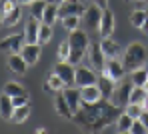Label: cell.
<instances>
[{
	"label": "cell",
	"instance_id": "cell-1",
	"mask_svg": "<svg viewBox=\"0 0 148 134\" xmlns=\"http://www.w3.org/2000/svg\"><path fill=\"white\" fill-rule=\"evenodd\" d=\"M68 42H70V46H72L68 62H70V64H74V66H78V64H80V62L86 58V50H88V46H90L88 34H86L84 30L76 28V30H72V32H70Z\"/></svg>",
	"mask_w": 148,
	"mask_h": 134
},
{
	"label": "cell",
	"instance_id": "cell-2",
	"mask_svg": "<svg viewBox=\"0 0 148 134\" xmlns=\"http://www.w3.org/2000/svg\"><path fill=\"white\" fill-rule=\"evenodd\" d=\"M144 60H146V48L140 42H132L126 46V50L122 54V62L128 72L136 70L138 66H144Z\"/></svg>",
	"mask_w": 148,
	"mask_h": 134
},
{
	"label": "cell",
	"instance_id": "cell-3",
	"mask_svg": "<svg viewBox=\"0 0 148 134\" xmlns=\"http://www.w3.org/2000/svg\"><path fill=\"white\" fill-rule=\"evenodd\" d=\"M86 58H88V64L96 70V72H102L106 68V54L102 52V46L100 42H90L88 50H86Z\"/></svg>",
	"mask_w": 148,
	"mask_h": 134
},
{
	"label": "cell",
	"instance_id": "cell-4",
	"mask_svg": "<svg viewBox=\"0 0 148 134\" xmlns=\"http://www.w3.org/2000/svg\"><path fill=\"white\" fill-rule=\"evenodd\" d=\"M132 88H134L132 80H120V84L114 88V92H112V96H110V102L116 104V106H126V104L130 102Z\"/></svg>",
	"mask_w": 148,
	"mask_h": 134
},
{
	"label": "cell",
	"instance_id": "cell-5",
	"mask_svg": "<svg viewBox=\"0 0 148 134\" xmlns=\"http://www.w3.org/2000/svg\"><path fill=\"white\" fill-rule=\"evenodd\" d=\"M90 84H98V72L92 66H78L76 74H74V86L84 88Z\"/></svg>",
	"mask_w": 148,
	"mask_h": 134
},
{
	"label": "cell",
	"instance_id": "cell-6",
	"mask_svg": "<svg viewBox=\"0 0 148 134\" xmlns=\"http://www.w3.org/2000/svg\"><path fill=\"white\" fill-rule=\"evenodd\" d=\"M100 74H104V76H108V78H112V80L120 82V80H124L126 66H124V62H120L118 58H108V60H106V68H104Z\"/></svg>",
	"mask_w": 148,
	"mask_h": 134
},
{
	"label": "cell",
	"instance_id": "cell-7",
	"mask_svg": "<svg viewBox=\"0 0 148 134\" xmlns=\"http://www.w3.org/2000/svg\"><path fill=\"white\" fill-rule=\"evenodd\" d=\"M86 2L84 0H64L58 4V10H60V18L62 16H68V14H76V16H84L86 12Z\"/></svg>",
	"mask_w": 148,
	"mask_h": 134
},
{
	"label": "cell",
	"instance_id": "cell-8",
	"mask_svg": "<svg viewBox=\"0 0 148 134\" xmlns=\"http://www.w3.org/2000/svg\"><path fill=\"white\" fill-rule=\"evenodd\" d=\"M26 36L24 34H12V36H6V38H2L0 40V52H20L22 50V46H24L26 42Z\"/></svg>",
	"mask_w": 148,
	"mask_h": 134
},
{
	"label": "cell",
	"instance_id": "cell-9",
	"mask_svg": "<svg viewBox=\"0 0 148 134\" xmlns=\"http://www.w3.org/2000/svg\"><path fill=\"white\" fill-rule=\"evenodd\" d=\"M6 66L10 68V72L18 74V76H24L28 72V62L24 60V56L20 52H10L6 58Z\"/></svg>",
	"mask_w": 148,
	"mask_h": 134
},
{
	"label": "cell",
	"instance_id": "cell-10",
	"mask_svg": "<svg viewBox=\"0 0 148 134\" xmlns=\"http://www.w3.org/2000/svg\"><path fill=\"white\" fill-rule=\"evenodd\" d=\"M102 12H104V8H100L98 4L90 2V4L86 6V12H84V24L90 28V30H92V28L98 30L100 20H102Z\"/></svg>",
	"mask_w": 148,
	"mask_h": 134
},
{
	"label": "cell",
	"instance_id": "cell-11",
	"mask_svg": "<svg viewBox=\"0 0 148 134\" xmlns=\"http://www.w3.org/2000/svg\"><path fill=\"white\" fill-rule=\"evenodd\" d=\"M54 110L58 112V116H62L66 120H74V112L68 104V100H66V96L62 94V90H58L56 96H54Z\"/></svg>",
	"mask_w": 148,
	"mask_h": 134
},
{
	"label": "cell",
	"instance_id": "cell-12",
	"mask_svg": "<svg viewBox=\"0 0 148 134\" xmlns=\"http://www.w3.org/2000/svg\"><path fill=\"white\" fill-rule=\"evenodd\" d=\"M54 72L62 78L64 86H74V74H76L74 64H70V62H58L54 66Z\"/></svg>",
	"mask_w": 148,
	"mask_h": 134
},
{
	"label": "cell",
	"instance_id": "cell-13",
	"mask_svg": "<svg viewBox=\"0 0 148 134\" xmlns=\"http://www.w3.org/2000/svg\"><path fill=\"white\" fill-rule=\"evenodd\" d=\"M98 32H100V38H110V36H112V32H114V12H112V10L104 8Z\"/></svg>",
	"mask_w": 148,
	"mask_h": 134
},
{
	"label": "cell",
	"instance_id": "cell-14",
	"mask_svg": "<svg viewBox=\"0 0 148 134\" xmlns=\"http://www.w3.org/2000/svg\"><path fill=\"white\" fill-rule=\"evenodd\" d=\"M62 94L66 96L68 104L72 108V112H78L82 106V94H80V88H74V86H64L62 88Z\"/></svg>",
	"mask_w": 148,
	"mask_h": 134
},
{
	"label": "cell",
	"instance_id": "cell-15",
	"mask_svg": "<svg viewBox=\"0 0 148 134\" xmlns=\"http://www.w3.org/2000/svg\"><path fill=\"white\" fill-rule=\"evenodd\" d=\"M20 54L24 56L28 66H32V64H36L38 58H40V44H38V42H26L24 46H22V50H20Z\"/></svg>",
	"mask_w": 148,
	"mask_h": 134
},
{
	"label": "cell",
	"instance_id": "cell-16",
	"mask_svg": "<svg viewBox=\"0 0 148 134\" xmlns=\"http://www.w3.org/2000/svg\"><path fill=\"white\" fill-rule=\"evenodd\" d=\"M100 46H102V52L106 54V58H118V56H122V46L116 40H112V38H102Z\"/></svg>",
	"mask_w": 148,
	"mask_h": 134
},
{
	"label": "cell",
	"instance_id": "cell-17",
	"mask_svg": "<svg viewBox=\"0 0 148 134\" xmlns=\"http://www.w3.org/2000/svg\"><path fill=\"white\" fill-rule=\"evenodd\" d=\"M80 94H82V102H100L104 98L98 84H90V86L80 88Z\"/></svg>",
	"mask_w": 148,
	"mask_h": 134
},
{
	"label": "cell",
	"instance_id": "cell-18",
	"mask_svg": "<svg viewBox=\"0 0 148 134\" xmlns=\"http://www.w3.org/2000/svg\"><path fill=\"white\" fill-rule=\"evenodd\" d=\"M14 104H12V98L6 94V92H2L0 94V118L2 120H6V122H10L12 120V114H14Z\"/></svg>",
	"mask_w": 148,
	"mask_h": 134
},
{
	"label": "cell",
	"instance_id": "cell-19",
	"mask_svg": "<svg viewBox=\"0 0 148 134\" xmlns=\"http://www.w3.org/2000/svg\"><path fill=\"white\" fill-rule=\"evenodd\" d=\"M58 18H60L58 2H48L46 8H44V14H42V22H46V24H54Z\"/></svg>",
	"mask_w": 148,
	"mask_h": 134
},
{
	"label": "cell",
	"instance_id": "cell-20",
	"mask_svg": "<svg viewBox=\"0 0 148 134\" xmlns=\"http://www.w3.org/2000/svg\"><path fill=\"white\" fill-rule=\"evenodd\" d=\"M40 20L32 18L26 22V30H24V36H26V42H38V30H40Z\"/></svg>",
	"mask_w": 148,
	"mask_h": 134
},
{
	"label": "cell",
	"instance_id": "cell-21",
	"mask_svg": "<svg viewBox=\"0 0 148 134\" xmlns=\"http://www.w3.org/2000/svg\"><path fill=\"white\" fill-rule=\"evenodd\" d=\"M98 86H100V90H102V96L110 100V96H112V92H114V88H116V80H112V78L100 74L98 76Z\"/></svg>",
	"mask_w": 148,
	"mask_h": 134
},
{
	"label": "cell",
	"instance_id": "cell-22",
	"mask_svg": "<svg viewBox=\"0 0 148 134\" xmlns=\"http://www.w3.org/2000/svg\"><path fill=\"white\" fill-rule=\"evenodd\" d=\"M28 116H30V104L16 106V108H14V114H12V120H10V122H14V124H22V122L28 120Z\"/></svg>",
	"mask_w": 148,
	"mask_h": 134
},
{
	"label": "cell",
	"instance_id": "cell-23",
	"mask_svg": "<svg viewBox=\"0 0 148 134\" xmlns=\"http://www.w3.org/2000/svg\"><path fill=\"white\" fill-rule=\"evenodd\" d=\"M130 80H132L134 86H144V82L148 80V68L138 66L136 70H132V72H130Z\"/></svg>",
	"mask_w": 148,
	"mask_h": 134
},
{
	"label": "cell",
	"instance_id": "cell-24",
	"mask_svg": "<svg viewBox=\"0 0 148 134\" xmlns=\"http://www.w3.org/2000/svg\"><path fill=\"white\" fill-rule=\"evenodd\" d=\"M46 4H48L46 0H34V2H30V4H28V6H30V8H28V10H30V16L42 22V14H44Z\"/></svg>",
	"mask_w": 148,
	"mask_h": 134
},
{
	"label": "cell",
	"instance_id": "cell-25",
	"mask_svg": "<svg viewBox=\"0 0 148 134\" xmlns=\"http://www.w3.org/2000/svg\"><path fill=\"white\" fill-rule=\"evenodd\" d=\"M2 92H6V94H8V96L12 98V96H18V94H26L28 90H26V88L22 86V84H20V82L10 80V82H6V84H4Z\"/></svg>",
	"mask_w": 148,
	"mask_h": 134
},
{
	"label": "cell",
	"instance_id": "cell-26",
	"mask_svg": "<svg viewBox=\"0 0 148 134\" xmlns=\"http://www.w3.org/2000/svg\"><path fill=\"white\" fill-rule=\"evenodd\" d=\"M132 122H134V118H132V116H128L126 112H122V114L116 118V130H118V132H130Z\"/></svg>",
	"mask_w": 148,
	"mask_h": 134
},
{
	"label": "cell",
	"instance_id": "cell-27",
	"mask_svg": "<svg viewBox=\"0 0 148 134\" xmlns=\"http://www.w3.org/2000/svg\"><path fill=\"white\" fill-rule=\"evenodd\" d=\"M20 18H22V8L16 6L14 10H10L8 14H4V24L6 26H16L20 22Z\"/></svg>",
	"mask_w": 148,
	"mask_h": 134
},
{
	"label": "cell",
	"instance_id": "cell-28",
	"mask_svg": "<svg viewBox=\"0 0 148 134\" xmlns=\"http://www.w3.org/2000/svg\"><path fill=\"white\" fill-rule=\"evenodd\" d=\"M52 24H46V22H42L40 24V30H38V44H48L50 40H52Z\"/></svg>",
	"mask_w": 148,
	"mask_h": 134
},
{
	"label": "cell",
	"instance_id": "cell-29",
	"mask_svg": "<svg viewBox=\"0 0 148 134\" xmlns=\"http://www.w3.org/2000/svg\"><path fill=\"white\" fill-rule=\"evenodd\" d=\"M148 92L144 86H134L132 88V94H130V102H134V104H144V100H146Z\"/></svg>",
	"mask_w": 148,
	"mask_h": 134
},
{
	"label": "cell",
	"instance_id": "cell-30",
	"mask_svg": "<svg viewBox=\"0 0 148 134\" xmlns=\"http://www.w3.org/2000/svg\"><path fill=\"white\" fill-rule=\"evenodd\" d=\"M146 18H148V14L142 10V8H140V10H134V12L130 14V24H132L134 28H142Z\"/></svg>",
	"mask_w": 148,
	"mask_h": 134
},
{
	"label": "cell",
	"instance_id": "cell-31",
	"mask_svg": "<svg viewBox=\"0 0 148 134\" xmlns=\"http://www.w3.org/2000/svg\"><path fill=\"white\" fill-rule=\"evenodd\" d=\"M60 20H62V26L66 28L68 32H72V30H76V28L80 26V16H76V14H68V16H62Z\"/></svg>",
	"mask_w": 148,
	"mask_h": 134
},
{
	"label": "cell",
	"instance_id": "cell-32",
	"mask_svg": "<svg viewBox=\"0 0 148 134\" xmlns=\"http://www.w3.org/2000/svg\"><path fill=\"white\" fill-rule=\"evenodd\" d=\"M70 50H72V46H70V42L68 40H64L60 46H58V62H68V58H70Z\"/></svg>",
	"mask_w": 148,
	"mask_h": 134
},
{
	"label": "cell",
	"instance_id": "cell-33",
	"mask_svg": "<svg viewBox=\"0 0 148 134\" xmlns=\"http://www.w3.org/2000/svg\"><path fill=\"white\" fill-rule=\"evenodd\" d=\"M124 112H126L128 116H132V118L136 120V118H140V114L144 112V106H142V104H134V102H128V104L124 106Z\"/></svg>",
	"mask_w": 148,
	"mask_h": 134
},
{
	"label": "cell",
	"instance_id": "cell-34",
	"mask_svg": "<svg viewBox=\"0 0 148 134\" xmlns=\"http://www.w3.org/2000/svg\"><path fill=\"white\" fill-rule=\"evenodd\" d=\"M50 84V88H52V92H58V90H62L64 88V82H62V78L56 74V72H52L48 76V80H46Z\"/></svg>",
	"mask_w": 148,
	"mask_h": 134
},
{
	"label": "cell",
	"instance_id": "cell-35",
	"mask_svg": "<svg viewBox=\"0 0 148 134\" xmlns=\"http://www.w3.org/2000/svg\"><path fill=\"white\" fill-rule=\"evenodd\" d=\"M130 132H132V134H144V132H148V128L144 126V124H142V122H140V120H138V118H136V120L132 122V128H130Z\"/></svg>",
	"mask_w": 148,
	"mask_h": 134
},
{
	"label": "cell",
	"instance_id": "cell-36",
	"mask_svg": "<svg viewBox=\"0 0 148 134\" xmlns=\"http://www.w3.org/2000/svg\"><path fill=\"white\" fill-rule=\"evenodd\" d=\"M28 100H30V94H28V92H26V94H18V96H12V104H14V106L28 104Z\"/></svg>",
	"mask_w": 148,
	"mask_h": 134
},
{
	"label": "cell",
	"instance_id": "cell-37",
	"mask_svg": "<svg viewBox=\"0 0 148 134\" xmlns=\"http://www.w3.org/2000/svg\"><path fill=\"white\" fill-rule=\"evenodd\" d=\"M16 6H18V4H16L14 0H4V2H2V12H4V14H8V12H10V10H14Z\"/></svg>",
	"mask_w": 148,
	"mask_h": 134
},
{
	"label": "cell",
	"instance_id": "cell-38",
	"mask_svg": "<svg viewBox=\"0 0 148 134\" xmlns=\"http://www.w3.org/2000/svg\"><path fill=\"white\" fill-rule=\"evenodd\" d=\"M138 120H140V122H142V124L148 128V110H144V112L140 114V118H138Z\"/></svg>",
	"mask_w": 148,
	"mask_h": 134
},
{
	"label": "cell",
	"instance_id": "cell-39",
	"mask_svg": "<svg viewBox=\"0 0 148 134\" xmlns=\"http://www.w3.org/2000/svg\"><path fill=\"white\" fill-rule=\"evenodd\" d=\"M94 4H98L100 8H108V0H92Z\"/></svg>",
	"mask_w": 148,
	"mask_h": 134
},
{
	"label": "cell",
	"instance_id": "cell-40",
	"mask_svg": "<svg viewBox=\"0 0 148 134\" xmlns=\"http://www.w3.org/2000/svg\"><path fill=\"white\" fill-rule=\"evenodd\" d=\"M0 24H4V12H2V8H0Z\"/></svg>",
	"mask_w": 148,
	"mask_h": 134
},
{
	"label": "cell",
	"instance_id": "cell-41",
	"mask_svg": "<svg viewBox=\"0 0 148 134\" xmlns=\"http://www.w3.org/2000/svg\"><path fill=\"white\" fill-rule=\"evenodd\" d=\"M142 30H144V32H148V18L144 20V26H142Z\"/></svg>",
	"mask_w": 148,
	"mask_h": 134
},
{
	"label": "cell",
	"instance_id": "cell-42",
	"mask_svg": "<svg viewBox=\"0 0 148 134\" xmlns=\"http://www.w3.org/2000/svg\"><path fill=\"white\" fill-rule=\"evenodd\" d=\"M20 4H30V2H34V0H18Z\"/></svg>",
	"mask_w": 148,
	"mask_h": 134
},
{
	"label": "cell",
	"instance_id": "cell-43",
	"mask_svg": "<svg viewBox=\"0 0 148 134\" xmlns=\"http://www.w3.org/2000/svg\"><path fill=\"white\" fill-rule=\"evenodd\" d=\"M142 106H144V110H148V96H146V100H144V104H142Z\"/></svg>",
	"mask_w": 148,
	"mask_h": 134
},
{
	"label": "cell",
	"instance_id": "cell-44",
	"mask_svg": "<svg viewBox=\"0 0 148 134\" xmlns=\"http://www.w3.org/2000/svg\"><path fill=\"white\" fill-rule=\"evenodd\" d=\"M138 2H140V4H146V2H148V0H138Z\"/></svg>",
	"mask_w": 148,
	"mask_h": 134
},
{
	"label": "cell",
	"instance_id": "cell-45",
	"mask_svg": "<svg viewBox=\"0 0 148 134\" xmlns=\"http://www.w3.org/2000/svg\"><path fill=\"white\" fill-rule=\"evenodd\" d=\"M84 2H86V4H90V2H92V0H84Z\"/></svg>",
	"mask_w": 148,
	"mask_h": 134
},
{
	"label": "cell",
	"instance_id": "cell-46",
	"mask_svg": "<svg viewBox=\"0 0 148 134\" xmlns=\"http://www.w3.org/2000/svg\"><path fill=\"white\" fill-rule=\"evenodd\" d=\"M48 2H58V0H48Z\"/></svg>",
	"mask_w": 148,
	"mask_h": 134
},
{
	"label": "cell",
	"instance_id": "cell-47",
	"mask_svg": "<svg viewBox=\"0 0 148 134\" xmlns=\"http://www.w3.org/2000/svg\"><path fill=\"white\" fill-rule=\"evenodd\" d=\"M60 2H64V0H58V4H60Z\"/></svg>",
	"mask_w": 148,
	"mask_h": 134
},
{
	"label": "cell",
	"instance_id": "cell-48",
	"mask_svg": "<svg viewBox=\"0 0 148 134\" xmlns=\"http://www.w3.org/2000/svg\"><path fill=\"white\" fill-rule=\"evenodd\" d=\"M124 2H132V0H124Z\"/></svg>",
	"mask_w": 148,
	"mask_h": 134
}]
</instances>
